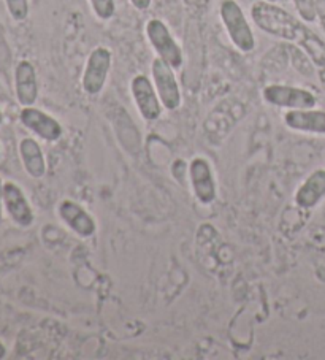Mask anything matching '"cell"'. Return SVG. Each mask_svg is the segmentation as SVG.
<instances>
[{
  "instance_id": "3",
  "label": "cell",
  "mask_w": 325,
  "mask_h": 360,
  "mask_svg": "<svg viewBox=\"0 0 325 360\" xmlns=\"http://www.w3.org/2000/svg\"><path fill=\"white\" fill-rule=\"evenodd\" d=\"M146 35L158 58L164 59L174 70H178L183 65V51H181V46L173 39V35L170 34L164 21L155 20V18L149 20L146 22Z\"/></svg>"
},
{
  "instance_id": "18",
  "label": "cell",
  "mask_w": 325,
  "mask_h": 360,
  "mask_svg": "<svg viewBox=\"0 0 325 360\" xmlns=\"http://www.w3.org/2000/svg\"><path fill=\"white\" fill-rule=\"evenodd\" d=\"M298 15L302 16V20L306 22H314L316 21V0H293Z\"/></svg>"
},
{
  "instance_id": "20",
  "label": "cell",
  "mask_w": 325,
  "mask_h": 360,
  "mask_svg": "<svg viewBox=\"0 0 325 360\" xmlns=\"http://www.w3.org/2000/svg\"><path fill=\"white\" fill-rule=\"evenodd\" d=\"M151 2L153 0H130V4H132L134 7L140 11H145L151 7Z\"/></svg>"
},
{
  "instance_id": "2",
  "label": "cell",
  "mask_w": 325,
  "mask_h": 360,
  "mask_svg": "<svg viewBox=\"0 0 325 360\" xmlns=\"http://www.w3.org/2000/svg\"><path fill=\"white\" fill-rule=\"evenodd\" d=\"M219 13L224 27L229 34V39L235 48L240 49L241 53H251L255 48V39L238 2L236 0H222Z\"/></svg>"
},
{
  "instance_id": "25",
  "label": "cell",
  "mask_w": 325,
  "mask_h": 360,
  "mask_svg": "<svg viewBox=\"0 0 325 360\" xmlns=\"http://www.w3.org/2000/svg\"><path fill=\"white\" fill-rule=\"evenodd\" d=\"M281 2H289V0H281Z\"/></svg>"
},
{
  "instance_id": "4",
  "label": "cell",
  "mask_w": 325,
  "mask_h": 360,
  "mask_svg": "<svg viewBox=\"0 0 325 360\" xmlns=\"http://www.w3.org/2000/svg\"><path fill=\"white\" fill-rule=\"evenodd\" d=\"M111 51L105 46L94 48L89 58H87L84 72H83V91L89 96H97L105 88L106 78H108L111 68Z\"/></svg>"
},
{
  "instance_id": "6",
  "label": "cell",
  "mask_w": 325,
  "mask_h": 360,
  "mask_svg": "<svg viewBox=\"0 0 325 360\" xmlns=\"http://www.w3.org/2000/svg\"><path fill=\"white\" fill-rule=\"evenodd\" d=\"M265 102L287 110H308L317 103L316 96L308 89L286 84H270L262 92Z\"/></svg>"
},
{
  "instance_id": "8",
  "label": "cell",
  "mask_w": 325,
  "mask_h": 360,
  "mask_svg": "<svg viewBox=\"0 0 325 360\" xmlns=\"http://www.w3.org/2000/svg\"><path fill=\"white\" fill-rule=\"evenodd\" d=\"M193 195L202 205H211L216 200V181L211 165L203 158H193L187 169Z\"/></svg>"
},
{
  "instance_id": "11",
  "label": "cell",
  "mask_w": 325,
  "mask_h": 360,
  "mask_svg": "<svg viewBox=\"0 0 325 360\" xmlns=\"http://www.w3.org/2000/svg\"><path fill=\"white\" fill-rule=\"evenodd\" d=\"M15 94L21 107H34L39 98V82L32 62H18L15 68Z\"/></svg>"
},
{
  "instance_id": "1",
  "label": "cell",
  "mask_w": 325,
  "mask_h": 360,
  "mask_svg": "<svg viewBox=\"0 0 325 360\" xmlns=\"http://www.w3.org/2000/svg\"><path fill=\"white\" fill-rule=\"evenodd\" d=\"M251 16L255 26L265 34L295 43L317 67H325V43L284 8L267 0H259L253 4Z\"/></svg>"
},
{
  "instance_id": "19",
  "label": "cell",
  "mask_w": 325,
  "mask_h": 360,
  "mask_svg": "<svg viewBox=\"0 0 325 360\" xmlns=\"http://www.w3.org/2000/svg\"><path fill=\"white\" fill-rule=\"evenodd\" d=\"M316 15L322 29L325 30V0H316Z\"/></svg>"
},
{
  "instance_id": "10",
  "label": "cell",
  "mask_w": 325,
  "mask_h": 360,
  "mask_svg": "<svg viewBox=\"0 0 325 360\" xmlns=\"http://www.w3.org/2000/svg\"><path fill=\"white\" fill-rule=\"evenodd\" d=\"M4 207L11 221L20 227H29L34 222V211L23 189L13 181L4 183Z\"/></svg>"
},
{
  "instance_id": "26",
  "label": "cell",
  "mask_w": 325,
  "mask_h": 360,
  "mask_svg": "<svg viewBox=\"0 0 325 360\" xmlns=\"http://www.w3.org/2000/svg\"><path fill=\"white\" fill-rule=\"evenodd\" d=\"M0 153H2V148H0Z\"/></svg>"
},
{
  "instance_id": "17",
  "label": "cell",
  "mask_w": 325,
  "mask_h": 360,
  "mask_svg": "<svg viewBox=\"0 0 325 360\" xmlns=\"http://www.w3.org/2000/svg\"><path fill=\"white\" fill-rule=\"evenodd\" d=\"M10 16L16 22H23L29 16V0H5Z\"/></svg>"
},
{
  "instance_id": "16",
  "label": "cell",
  "mask_w": 325,
  "mask_h": 360,
  "mask_svg": "<svg viewBox=\"0 0 325 360\" xmlns=\"http://www.w3.org/2000/svg\"><path fill=\"white\" fill-rule=\"evenodd\" d=\"M89 2L94 13H96L98 20L108 21L115 16V11H116L115 0H89Z\"/></svg>"
},
{
  "instance_id": "24",
  "label": "cell",
  "mask_w": 325,
  "mask_h": 360,
  "mask_svg": "<svg viewBox=\"0 0 325 360\" xmlns=\"http://www.w3.org/2000/svg\"><path fill=\"white\" fill-rule=\"evenodd\" d=\"M267 2H272V4H274V2H276V0H267Z\"/></svg>"
},
{
  "instance_id": "9",
  "label": "cell",
  "mask_w": 325,
  "mask_h": 360,
  "mask_svg": "<svg viewBox=\"0 0 325 360\" xmlns=\"http://www.w3.org/2000/svg\"><path fill=\"white\" fill-rule=\"evenodd\" d=\"M20 121L24 127L45 141H58L64 134L62 124L58 120L35 107H23Z\"/></svg>"
},
{
  "instance_id": "15",
  "label": "cell",
  "mask_w": 325,
  "mask_h": 360,
  "mask_svg": "<svg viewBox=\"0 0 325 360\" xmlns=\"http://www.w3.org/2000/svg\"><path fill=\"white\" fill-rule=\"evenodd\" d=\"M20 156L24 170L30 178L40 179L46 175V160L39 143L34 139H23L20 141Z\"/></svg>"
},
{
  "instance_id": "14",
  "label": "cell",
  "mask_w": 325,
  "mask_h": 360,
  "mask_svg": "<svg viewBox=\"0 0 325 360\" xmlns=\"http://www.w3.org/2000/svg\"><path fill=\"white\" fill-rule=\"evenodd\" d=\"M325 197V170H316L305 179L295 192V203L300 208H314Z\"/></svg>"
},
{
  "instance_id": "23",
  "label": "cell",
  "mask_w": 325,
  "mask_h": 360,
  "mask_svg": "<svg viewBox=\"0 0 325 360\" xmlns=\"http://www.w3.org/2000/svg\"><path fill=\"white\" fill-rule=\"evenodd\" d=\"M4 122V116H2V111H0V124Z\"/></svg>"
},
{
  "instance_id": "7",
  "label": "cell",
  "mask_w": 325,
  "mask_h": 360,
  "mask_svg": "<svg viewBox=\"0 0 325 360\" xmlns=\"http://www.w3.org/2000/svg\"><path fill=\"white\" fill-rule=\"evenodd\" d=\"M130 92L143 120L148 122L159 120L162 115V102L151 79L145 75L134 77L130 83Z\"/></svg>"
},
{
  "instance_id": "12",
  "label": "cell",
  "mask_w": 325,
  "mask_h": 360,
  "mask_svg": "<svg viewBox=\"0 0 325 360\" xmlns=\"http://www.w3.org/2000/svg\"><path fill=\"white\" fill-rule=\"evenodd\" d=\"M59 216L65 224L81 238H89L96 233L97 224L87 211L72 200H64L59 205Z\"/></svg>"
},
{
  "instance_id": "21",
  "label": "cell",
  "mask_w": 325,
  "mask_h": 360,
  "mask_svg": "<svg viewBox=\"0 0 325 360\" xmlns=\"http://www.w3.org/2000/svg\"><path fill=\"white\" fill-rule=\"evenodd\" d=\"M4 181L2 178H0V224H2V219H4Z\"/></svg>"
},
{
  "instance_id": "13",
  "label": "cell",
  "mask_w": 325,
  "mask_h": 360,
  "mask_svg": "<svg viewBox=\"0 0 325 360\" xmlns=\"http://www.w3.org/2000/svg\"><path fill=\"white\" fill-rule=\"evenodd\" d=\"M286 126L297 132L325 135V111L324 110H289L284 115Z\"/></svg>"
},
{
  "instance_id": "5",
  "label": "cell",
  "mask_w": 325,
  "mask_h": 360,
  "mask_svg": "<svg viewBox=\"0 0 325 360\" xmlns=\"http://www.w3.org/2000/svg\"><path fill=\"white\" fill-rule=\"evenodd\" d=\"M151 73L154 88L164 108L168 111L178 110L181 107V91L178 79L174 77V68L164 59L155 58L151 65Z\"/></svg>"
},
{
  "instance_id": "22",
  "label": "cell",
  "mask_w": 325,
  "mask_h": 360,
  "mask_svg": "<svg viewBox=\"0 0 325 360\" xmlns=\"http://www.w3.org/2000/svg\"><path fill=\"white\" fill-rule=\"evenodd\" d=\"M7 357V347H5V345L0 341V360Z\"/></svg>"
}]
</instances>
